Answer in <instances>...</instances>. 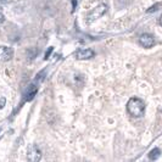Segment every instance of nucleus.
Listing matches in <instances>:
<instances>
[{"label": "nucleus", "mask_w": 162, "mask_h": 162, "mask_svg": "<svg viewBox=\"0 0 162 162\" xmlns=\"http://www.w3.org/2000/svg\"><path fill=\"white\" fill-rule=\"evenodd\" d=\"M139 44L144 48H151L154 46L155 44V38L152 34H147V33H144L139 37Z\"/></svg>", "instance_id": "7ed1b4c3"}, {"label": "nucleus", "mask_w": 162, "mask_h": 162, "mask_svg": "<svg viewBox=\"0 0 162 162\" xmlns=\"http://www.w3.org/2000/svg\"><path fill=\"white\" fill-rule=\"evenodd\" d=\"M161 5H162L161 3H158V4H155L154 6H151L150 9H147V10H146V12H147V14H151V12H154V11H157V10L160 9V6H161Z\"/></svg>", "instance_id": "1a4fd4ad"}, {"label": "nucleus", "mask_w": 162, "mask_h": 162, "mask_svg": "<svg viewBox=\"0 0 162 162\" xmlns=\"http://www.w3.org/2000/svg\"><path fill=\"white\" fill-rule=\"evenodd\" d=\"M106 9H107V6H106L105 4H101V5L99 6V8H96V10L94 11V14L89 16V17H92V19H90L89 21H93L94 19H98L99 16H101V15H103V14H104V12L106 11Z\"/></svg>", "instance_id": "423d86ee"}, {"label": "nucleus", "mask_w": 162, "mask_h": 162, "mask_svg": "<svg viewBox=\"0 0 162 162\" xmlns=\"http://www.w3.org/2000/svg\"><path fill=\"white\" fill-rule=\"evenodd\" d=\"M51 51H52V48H49V50L45 52V60H48V59L50 57V54H51Z\"/></svg>", "instance_id": "9d476101"}, {"label": "nucleus", "mask_w": 162, "mask_h": 162, "mask_svg": "<svg viewBox=\"0 0 162 162\" xmlns=\"http://www.w3.org/2000/svg\"><path fill=\"white\" fill-rule=\"evenodd\" d=\"M37 92H38V89H37V87L35 86H33L32 87V90L31 92H27L26 93V96H25V101H31L34 96H35V94H37Z\"/></svg>", "instance_id": "0eeeda50"}, {"label": "nucleus", "mask_w": 162, "mask_h": 162, "mask_svg": "<svg viewBox=\"0 0 162 162\" xmlns=\"http://www.w3.org/2000/svg\"><path fill=\"white\" fill-rule=\"evenodd\" d=\"M5 103H6V100H5L4 98H2V99H0V109H3V107H4Z\"/></svg>", "instance_id": "9b49d317"}, {"label": "nucleus", "mask_w": 162, "mask_h": 162, "mask_svg": "<svg viewBox=\"0 0 162 162\" xmlns=\"http://www.w3.org/2000/svg\"><path fill=\"white\" fill-rule=\"evenodd\" d=\"M93 56H94V51L92 49H80L77 51V55H76L78 60H88V59H92Z\"/></svg>", "instance_id": "39448f33"}, {"label": "nucleus", "mask_w": 162, "mask_h": 162, "mask_svg": "<svg viewBox=\"0 0 162 162\" xmlns=\"http://www.w3.org/2000/svg\"><path fill=\"white\" fill-rule=\"evenodd\" d=\"M27 156H28V160L32 161V162H37L42 158V154H40V150L38 149L37 145H31L28 147V152H27Z\"/></svg>", "instance_id": "f03ea898"}, {"label": "nucleus", "mask_w": 162, "mask_h": 162, "mask_svg": "<svg viewBox=\"0 0 162 162\" xmlns=\"http://www.w3.org/2000/svg\"><path fill=\"white\" fill-rule=\"evenodd\" d=\"M4 21H5V17H4V15L2 12H0V25H2Z\"/></svg>", "instance_id": "f8f14e48"}, {"label": "nucleus", "mask_w": 162, "mask_h": 162, "mask_svg": "<svg viewBox=\"0 0 162 162\" xmlns=\"http://www.w3.org/2000/svg\"><path fill=\"white\" fill-rule=\"evenodd\" d=\"M158 23L162 26V15H161V17H160V20H158Z\"/></svg>", "instance_id": "4468645a"}, {"label": "nucleus", "mask_w": 162, "mask_h": 162, "mask_svg": "<svg viewBox=\"0 0 162 162\" xmlns=\"http://www.w3.org/2000/svg\"><path fill=\"white\" fill-rule=\"evenodd\" d=\"M160 154H161V150H160L158 147H155V149H152V150L149 152V158H150L151 161H155V160L158 158Z\"/></svg>", "instance_id": "6e6552de"}, {"label": "nucleus", "mask_w": 162, "mask_h": 162, "mask_svg": "<svg viewBox=\"0 0 162 162\" xmlns=\"http://www.w3.org/2000/svg\"><path fill=\"white\" fill-rule=\"evenodd\" d=\"M72 3H73V10H74V9H76V4H77V3H76V0H72Z\"/></svg>", "instance_id": "ddd939ff"}, {"label": "nucleus", "mask_w": 162, "mask_h": 162, "mask_svg": "<svg viewBox=\"0 0 162 162\" xmlns=\"http://www.w3.org/2000/svg\"><path fill=\"white\" fill-rule=\"evenodd\" d=\"M127 111L133 117H141L145 113V103L139 98H132L127 103Z\"/></svg>", "instance_id": "f257e3e1"}, {"label": "nucleus", "mask_w": 162, "mask_h": 162, "mask_svg": "<svg viewBox=\"0 0 162 162\" xmlns=\"http://www.w3.org/2000/svg\"><path fill=\"white\" fill-rule=\"evenodd\" d=\"M14 56V49L9 46H0V61H9Z\"/></svg>", "instance_id": "20e7f679"}]
</instances>
